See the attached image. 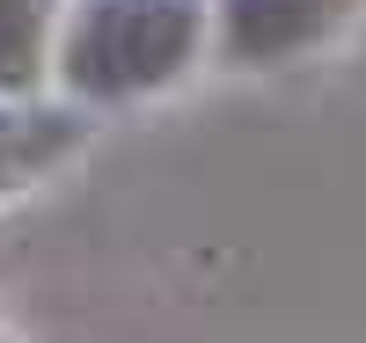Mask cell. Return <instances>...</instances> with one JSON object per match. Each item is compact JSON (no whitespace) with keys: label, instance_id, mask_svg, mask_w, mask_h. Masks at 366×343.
I'll return each mask as SVG.
<instances>
[{"label":"cell","instance_id":"obj_1","mask_svg":"<svg viewBox=\"0 0 366 343\" xmlns=\"http://www.w3.org/2000/svg\"><path fill=\"white\" fill-rule=\"evenodd\" d=\"M212 0H74L59 29V81L81 103H132L191 73Z\"/></svg>","mask_w":366,"mask_h":343},{"label":"cell","instance_id":"obj_2","mask_svg":"<svg viewBox=\"0 0 366 343\" xmlns=\"http://www.w3.org/2000/svg\"><path fill=\"white\" fill-rule=\"evenodd\" d=\"M366 0H220V51L227 66H279V58L322 44Z\"/></svg>","mask_w":366,"mask_h":343},{"label":"cell","instance_id":"obj_3","mask_svg":"<svg viewBox=\"0 0 366 343\" xmlns=\"http://www.w3.org/2000/svg\"><path fill=\"white\" fill-rule=\"evenodd\" d=\"M74 146V117H51V110H15L0 103V198L37 183L59 153Z\"/></svg>","mask_w":366,"mask_h":343},{"label":"cell","instance_id":"obj_4","mask_svg":"<svg viewBox=\"0 0 366 343\" xmlns=\"http://www.w3.org/2000/svg\"><path fill=\"white\" fill-rule=\"evenodd\" d=\"M51 29H59V0H0V96L37 88L51 58Z\"/></svg>","mask_w":366,"mask_h":343}]
</instances>
